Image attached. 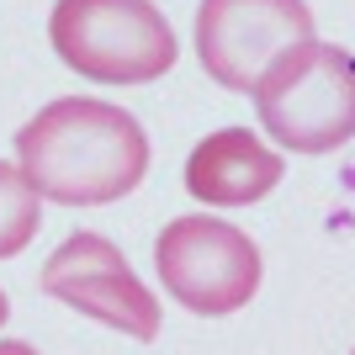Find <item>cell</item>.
Returning a JSON list of instances; mask_svg holds the SVG:
<instances>
[{
    "instance_id": "6da1fadb",
    "label": "cell",
    "mask_w": 355,
    "mask_h": 355,
    "mask_svg": "<svg viewBox=\"0 0 355 355\" xmlns=\"http://www.w3.org/2000/svg\"><path fill=\"white\" fill-rule=\"evenodd\" d=\"M16 170L59 207H106L148 175V133L133 112L90 96H59L16 133Z\"/></svg>"
},
{
    "instance_id": "7a4b0ae2",
    "label": "cell",
    "mask_w": 355,
    "mask_h": 355,
    "mask_svg": "<svg viewBox=\"0 0 355 355\" xmlns=\"http://www.w3.org/2000/svg\"><path fill=\"white\" fill-rule=\"evenodd\" d=\"M270 144L292 154H334L355 138V53L340 43H297L254 85Z\"/></svg>"
},
{
    "instance_id": "3957f363",
    "label": "cell",
    "mask_w": 355,
    "mask_h": 355,
    "mask_svg": "<svg viewBox=\"0 0 355 355\" xmlns=\"http://www.w3.org/2000/svg\"><path fill=\"white\" fill-rule=\"evenodd\" d=\"M48 43L74 74L101 85H154L180 59L175 27L154 0H59Z\"/></svg>"
},
{
    "instance_id": "277c9868",
    "label": "cell",
    "mask_w": 355,
    "mask_h": 355,
    "mask_svg": "<svg viewBox=\"0 0 355 355\" xmlns=\"http://www.w3.org/2000/svg\"><path fill=\"white\" fill-rule=\"evenodd\" d=\"M154 270H159L164 292L202 318H228V313L250 308V297L266 282L260 244L212 212H186V218L164 223L154 239Z\"/></svg>"
},
{
    "instance_id": "5b68a950",
    "label": "cell",
    "mask_w": 355,
    "mask_h": 355,
    "mask_svg": "<svg viewBox=\"0 0 355 355\" xmlns=\"http://www.w3.org/2000/svg\"><path fill=\"white\" fill-rule=\"evenodd\" d=\"M313 43L308 0H202L196 6V59L223 90L254 96L270 64Z\"/></svg>"
},
{
    "instance_id": "8992f818",
    "label": "cell",
    "mask_w": 355,
    "mask_h": 355,
    "mask_svg": "<svg viewBox=\"0 0 355 355\" xmlns=\"http://www.w3.org/2000/svg\"><path fill=\"white\" fill-rule=\"evenodd\" d=\"M37 286H43V297L85 313V318H96L106 329H117V334H128L138 345L159 340V324H164L159 297L138 282L128 254L101 234H85V228L69 234L59 250L48 254Z\"/></svg>"
},
{
    "instance_id": "52a82bcc",
    "label": "cell",
    "mask_w": 355,
    "mask_h": 355,
    "mask_svg": "<svg viewBox=\"0 0 355 355\" xmlns=\"http://www.w3.org/2000/svg\"><path fill=\"white\" fill-rule=\"evenodd\" d=\"M286 164L250 128H218L186 159V191L207 207H250L282 186Z\"/></svg>"
},
{
    "instance_id": "ba28073f",
    "label": "cell",
    "mask_w": 355,
    "mask_h": 355,
    "mask_svg": "<svg viewBox=\"0 0 355 355\" xmlns=\"http://www.w3.org/2000/svg\"><path fill=\"white\" fill-rule=\"evenodd\" d=\"M43 228V196L16 164L0 159V260H16Z\"/></svg>"
},
{
    "instance_id": "9c48e42d",
    "label": "cell",
    "mask_w": 355,
    "mask_h": 355,
    "mask_svg": "<svg viewBox=\"0 0 355 355\" xmlns=\"http://www.w3.org/2000/svg\"><path fill=\"white\" fill-rule=\"evenodd\" d=\"M0 355H37L27 340H0Z\"/></svg>"
},
{
    "instance_id": "30bf717a",
    "label": "cell",
    "mask_w": 355,
    "mask_h": 355,
    "mask_svg": "<svg viewBox=\"0 0 355 355\" xmlns=\"http://www.w3.org/2000/svg\"><path fill=\"white\" fill-rule=\"evenodd\" d=\"M6 318H11V297L0 292V324H6Z\"/></svg>"
}]
</instances>
